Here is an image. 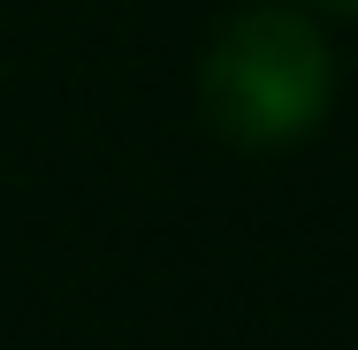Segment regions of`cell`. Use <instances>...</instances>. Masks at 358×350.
Returning a JSON list of instances; mask_svg holds the SVG:
<instances>
[{
	"instance_id": "cell-1",
	"label": "cell",
	"mask_w": 358,
	"mask_h": 350,
	"mask_svg": "<svg viewBox=\"0 0 358 350\" xmlns=\"http://www.w3.org/2000/svg\"><path fill=\"white\" fill-rule=\"evenodd\" d=\"M336 92V54L313 15L289 8H244L206 54V115L236 145H289L320 122Z\"/></svg>"
},
{
	"instance_id": "cell-2",
	"label": "cell",
	"mask_w": 358,
	"mask_h": 350,
	"mask_svg": "<svg viewBox=\"0 0 358 350\" xmlns=\"http://www.w3.org/2000/svg\"><path fill=\"white\" fill-rule=\"evenodd\" d=\"M313 8H336V15H358V0H313Z\"/></svg>"
}]
</instances>
